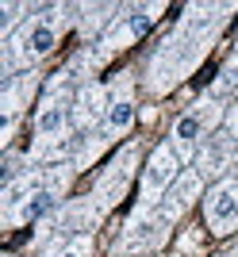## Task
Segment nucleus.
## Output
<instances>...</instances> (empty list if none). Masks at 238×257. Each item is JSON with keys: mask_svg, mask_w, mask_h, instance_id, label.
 Masks as SVG:
<instances>
[{"mask_svg": "<svg viewBox=\"0 0 238 257\" xmlns=\"http://www.w3.org/2000/svg\"><path fill=\"white\" fill-rule=\"evenodd\" d=\"M131 27H135V35H146L150 31V16H146V12H135V16H131Z\"/></svg>", "mask_w": 238, "mask_h": 257, "instance_id": "6e6552de", "label": "nucleus"}, {"mask_svg": "<svg viewBox=\"0 0 238 257\" xmlns=\"http://www.w3.org/2000/svg\"><path fill=\"white\" fill-rule=\"evenodd\" d=\"M27 43H31L35 54H46V50H54V31H50L46 23H39V27L31 31V39H27Z\"/></svg>", "mask_w": 238, "mask_h": 257, "instance_id": "f03ea898", "label": "nucleus"}, {"mask_svg": "<svg viewBox=\"0 0 238 257\" xmlns=\"http://www.w3.org/2000/svg\"><path fill=\"white\" fill-rule=\"evenodd\" d=\"M169 181V154H158L150 165V184H165Z\"/></svg>", "mask_w": 238, "mask_h": 257, "instance_id": "423d86ee", "label": "nucleus"}, {"mask_svg": "<svg viewBox=\"0 0 238 257\" xmlns=\"http://www.w3.org/2000/svg\"><path fill=\"white\" fill-rule=\"evenodd\" d=\"M50 207H54V196L50 192H35L31 204H27V219H39V215H46Z\"/></svg>", "mask_w": 238, "mask_h": 257, "instance_id": "7ed1b4c3", "label": "nucleus"}, {"mask_svg": "<svg viewBox=\"0 0 238 257\" xmlns=\"http://www.w3.org/2000/svg\"><path fill=\"white\" fill-rule=\"evenodd\" d=\"M196 135H200V123H196V115H184L181 123H177V139H184V142H192Z\"/></svg>", "mask_w": 238, "mask_h": 257, "instance_id": "0eeeda50", "label": "nucleus"}, {"mask_svg": "<svg viewBox=\"0 0 238 257\" xmlns=\"http://www.w3.org/2000/svg\"><path fill=\"white\" fill-rule=\"evenodd\" d=\"M111 127H131V119H135V107L127 104V100H119V104H111Z\"/></svg>", "mask_w": 238, "mask_h": 257, "instance_id": "20e7f679", "label": "nucleus"}, {"mask_svg": "<svg viewBox=\"0 0 238 257\" xmlns=\"http://www.w3.org/2000/svg\"><path fill=\"white\" fill-rule=\"evenodd\" d=\"M62 119H65V111H62V107H46L43 115H39V131H43V135H50V131H58V127H62Z\"/></svg>", "mask_w": 238, "mask_h": 257, "instance_id": "39448f33", "label": "nucleus"}, {"mask_svg": "<svg viewBox=\"0 0 238 257\" xmlns=\"http://www.w3.org/2000/svg\"><path fill=\"white\" fill-rule=\"evenodd\" d=\"M234 215H238L234 192H227V188H223V192H215V200H211V219H215V223H230Z\"/></svg>", "mask_w": 238, "mask_h": 257, "instance_id": "f257e3e1", "label": "nucleus"}]
</instances>
